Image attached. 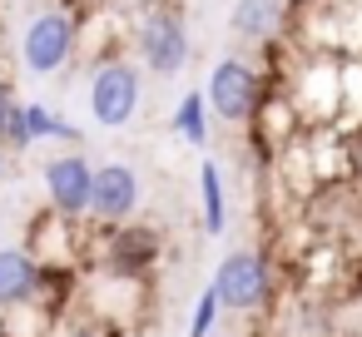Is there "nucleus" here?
Here are the masks:
<instances>
[{"label": "nucleus", "instance_id": "nucleus-5", "mask_svg": "<svg viewBox=\"0 0 362 337\" xmlns=\"http://www.w3.org/2000/svg\"><path fill=\"white\" fill-rule=\"evenodd\" d=\"M134 110H139V65L119 60V55L100 60L95 75H90V114H95V124L124 129L134 119Z\"/></svg>", "mask_w": 362, "mask_h": 337}, {"label": "nucleus", "instance_id": "nucleus-17", "mask_svg": "<svg viewBox=\"0 0 362 337\" xmlns=\"http://www.w3.org/2000/svg\"><path fill=\"white\" fill-rule=\"evenodd\" d=\"M65 337H100V327H90V322H75Z\"/></svg>", "mask_w": 362, "mask_h": 337}, {"label": "nucleus", "instance_id": "nucleus-14", "mask_svg": "<svg viewBox=\"0 0 362 337\" xmlns=\"http://www.w3.org/2000/svg\"><path fill=\"white\" fill-rule=\"evenodd\" d=\"M218 312H223L218 292H214V288H204V297H199V307H194V322H189V337H209V332H214V322H218Z\"/></svg>", "mask_w": 362, "mask_h": 337}, {"label": "nucleus", "instance_id": "nucleus-1", "mask_svg": "<svg viewBox=\"0 0 362 337\" xmlns=\"http://www.w3.org/2000/svg\"><path fill=\"white\" fill-rule=\"evenodd\" d=\"M134 55L149 75H179L189 65V25L174 6H149L134 25Z\"/></svg>", "mask_w": 362, "mask_h": 337}, {"label": "nucleus", "instance_id": "nucleus-8", "mask_svg": "<svg viewBox=\"0 0 362 337\" xmlns=\"http://www.w3.org/2000/svg\"><path fill=\"white\" fill-rule=\"evenodd\" d=\"M154 258H159V233H154V228H115V233H110L105 263H110V273H115L119 283L149 278Z\"/></svg>", "mask_w": 362, "mask_h": 337}, {"label": "nucleus", "instance_id": "nucleus-4", "mask_svg": "<svg viewBox=\"0 0 362 337\" xmlns=\"http://www.w3.org/2000/svg\"><path fill=\"white\" fill-rule=\"evenodd\" d=\"M209 288L218 292V302L228 312H258L268 302V292H273V268H268V258L258 248H233L214 268V283Z\"/></svg>", "mask_w": 362, "mask_h": 337}, {"label": "nucleus", "instance_id": "nucleus-18", "mask_svg": "<svg viewBox=\"0 0 362 337\" xmlns=\"http://www.w3.org/2000/svg\"><path fill=\"white\" fill-rule=\"evenodd\" d=\"M0 169H6V154H0Z\"/></svg>", "mask_w": 362, "mask_h": 337}, {"label": "nucleus", "instance_id": "nucleus-6", "mask_svg": "<svg viewBox=\"0 0 362 337\" xmlns=\"http://www.w3.org/2000/svg\"><path fill=\"white\" fill-rule=\"evenodd\" d=\"M45 199H50V213H60L65 223H80L90 218V194H95V164L85 154H60L45 164Z\"/></svg>", "mask_w": 362, "mask_h": 337}, {"label": "nucleus", "instance_id": "nucleus-19", "mask_svg": "<svg viewBox=\"0 0 362 337\" xmlns=\"http://www.w3.org/2000/svg\"><path fill=\"white\" fill-rule=\"evenodd\" d=\"M288 6H303V0H288Z\"/></svg>", "mask_w": 362, "mask_h": 337}, {"label": "nucleus", "instance_id": "nucleus-12", "mask_svg": "<svg viewBox=\"0 0 362 337\" xmlns=\"http://www.w3.org/2000/svg\"><path fill=\"white\" fill-rule=\"evenodd\" d=\"M174 134H179L184 144H194V149L209 144V100H204V90H189V95L179 100V110H174Z\"/></svg>", "mask_w": 362, "mask_h": 337}, {"label": "nucleus", "instance_id": "nucleus-7", "mask_svg": "<svg viewBox=\"0 0 362 337\" xmlns=\"http://www.w3.org/2000/svg\"><path fill=\"white\" fill-rule=\"evenodd\" d=\"M134 208H139V174L129 164H100L95 169V194H90V218L105 233H115L134 218Z\"/></svg>", "mask_w": 362, "mask_h": 337}, {"label": "nucleus", "instance_id": "nucleus-11", "mask_svg": "<svg viewBox=\"0 0 362 337\" xmlns=\"http://www.w3.org/2000/svg\"><path fill=\"white\" fill-rule=\"evenodd\" d=\"M283 6H288V0H238L233 16H228V25H233L238 40L268 45L278 35V25H283Z\"/></svg>", "mask_w": 362, "mask_h": 337}, {"label": "nucleus", "instance_id": "nucleus-9", "mask_svg": "<svg viewBox=\"0 0 362 337\" xmlns=\"http://www.w3.org/2000/svg\"><path fill=\"white\" fill-rule=\"evenodd\" d=\"M50 268L25 248H0V307H25L45 288Z\"/></svg>", "mask_w": 362, "mask_h": 337}, {"label": "nucleus", "instance_id": "nucleus-16", "mask_svg": "<svg viewBox=\"0 0 362 337\" xmlns=\"http://www.w3.org/2000/svg\"><path fill=\"white\" fill-rule=\"evenodd\" d=\"M347 159H352V174H357V184H362V134L352 139V154H347Z\"/></svg>", "mask_w": 362, "mask_h": 337}, {"label": "nucleus", "instance_id": "nucleus-13", "mask_svg": "<svg viewBox=\"0 0 362 337\" xmlns=\"http://www.w3.org/2000/svg\"><path fill=\"white\" fill-rule=\"evenodd\" d=\"M199 189H204V233H223L228 228V203H223L218 164H204L199 169Z\"/></svg>", "mask_w": 362, "mask_h": 337}, {"label": "nucleus", "instance_id": "nucleus-2", "mask_svg": "<svg viewBox=\"0 0 362 337\" xmlns=\"http://www.w3.org/2000/svg\"><path fill=\"white\" fill-rule=\"evenodd\" d=\"M204 100H209V110H214L218 119H228V124H248V119L263 110V100H268V85H263V75H258L248 60H238V55H223V60L209 70Z\"/></svg>", "mask_w": 362, "mask_h": 337}, {"label": "nucleus", "instance_id": "nucleus-3", "mask_svg": "<svg viewBox=\"0 0 362 337\" xmlns=\"http://www.w3.org/2000/svg\"><path fill=\"white\" fill-rule=\"evenodd\" d=\"M75 45H80V20L70 11H40L21 30V65L30 75H55L75 60Z\"/></svg>", "mask_w": 362, "mask_h": 337}, {"label": "nucleus", "instance_id": "nucleus-15", "mask_svg": "<svg viewBox=\"0 0 362 337\" xmlns=\"http://www.w3.org/2000/svg\"><path fill=\"white\" fill-rule=\"evenodd\" d=\"M16 110H21V100L11 95V80H0V149H6V139H11V119H16Z\"/></svg>", "mask_w": 362, "mask_h": 337}, {"label": "nucleus", "instance_id": "nucleus-10", "mask_svg": "<svg viewBox=\"0 0 362 337\" xmlns=\"http://www.w3.org/2000/svg\"><path fill=\"white\" fill-rule=\"evenodd\" d=\"M40 139H70V144H80V129H75L70 119L50 114L45 105H21L16 119H11V139H6V149L25 154V149L40 144Z\"/></svg>", "mask_w": 362, "mask_h": 337}]
</instances>
